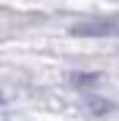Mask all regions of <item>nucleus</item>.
Instances as JSON below:
<instances>
[{
  "label": "nucleus",
  "mask_w": 119,
  "mask_h": 121,
  "mask_svg": "<svg viewBox=\"0 0 119 121\" xmlns=\"http://www.w3.org/2000/svg\"><path fill=\"white\" fill-rule=\"evenodd\" d=\"M0 102H3V97H0Z\"/></svg>",
  "instance_id": "20e7f679"
},
{
  "label": "nucleus",
  "mask_w": 119,
  "mask_h": 121,
  "mask_svg": "<svg viewBox=\"0 0 119 121\" xmlns=\"http://www.w3.org/2000/svg\"><path fill=\"white\" fill-rule=\"evenodd\" d=\"M71 35H76V38H119V13L73 24Z\"/></svg>",
  "instance_id": "f257e3e1"
},
{
  "label": "nucleus",
  "mask_w": 119,
  "mask_h": 121,
  "mask_svg": "<svg viewBox=\"0 0 119 121\" xmlns=\"http://www.w3.org/2000/svg\"><path fill=\"white\" fill-rule=\"evenodd\" d=\"M81 105H84L87 113H95V116H103V113L116 110V105L111 102V99H103V97H97V94H84L81 97Z\"/></svg>",
  "instance_id": "f03ea898"
},
{
  "label": "nucleus",
  "mask_w": 119,
  "mask_h": 121,
  "mask_svg": "<svg viewBox=\"0 0 119 121\" xmlns=\"http://www.w3.org/2000/svg\"><path fill=\"white\" fill-rule=\"evenodd\" d=\"M100 73H73L71 75V83H76V86H95V83H100Z\"/></svg>",
  "instance_id": "7ed1b4c3"
}]
</instances>
